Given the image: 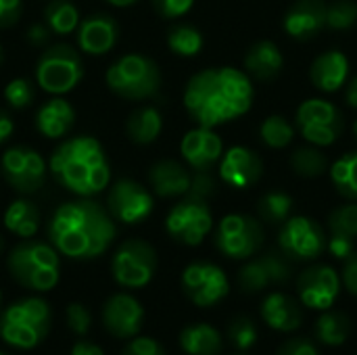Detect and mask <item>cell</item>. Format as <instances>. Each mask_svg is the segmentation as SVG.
<instances>
[{"label":"cell","instance_id":"6da1fadb","mask_svg":"<svg viewBox=\"0 0 357 355\" xmlns=\"http://www.w3.org/2000/svg\"><path fill=\"white\" fill-rule=\"evenodd\" d=\"M50 245L69 259H94L115 239L111 213L94 199L63 203L48 222Z\"/></svg>","mask_w":357,"mask_h":355},{"label":"cell","instance_id":"7a4b0ae2","mask_svg":"<svg viewBox=\"0 0 357 355\" xmlns=\"http://www.w3.org/2000/svg\"><path fill=\"white\" fill-rule=\"evenodd\" d=\"M50 172L65 188L79 197L100 192L111 180L105 151L100 142L90 136L63 142L50 157Z\"/></svg>","mask_w":357,"mask_h":355},{"label":"cell","instance_id":"3957f363","mask_svg":"<svg viewBox=\"0 0 357 355\" xmlns=\"http://www.w3.org/2000/svg\"><path fill=\"white\" fill-rule=\"evenodd\" d=\"M8 272L17 285L27 291L46 293L56 287L61 278L59 251L40 241L19 243L6 259Z\"/></svg>","mask_w":357,"mask_h":355},{"label":"cell","instance_id":"277c9868","mask_svg":"<svg viewBox=\"0 0 357 355\" xmlns=\"http://www.w3.org/2000/svg\"><path fill=\"white\" fill-rule=\"evenodd\" d=\"M50 326V305L40 297L15 301L0 314V339L17 349L38 347L48 337Z\"/></svg>","mask_w":357,"mask_h":355},{"label":"cell","instance_id":"5b68a950","mask_svg":"<svg viewBox=\"0 0 357 355\" xmlns=\"http://www.w3.org/2000/svg\"><path fill=\"white\" fill-rule=\"evenodd\" d=\"M184 107L203 128H215L241 115L226 94L218 69H205L190 77L184 92Z\"/></svg>","mask_w":357,"mask_h":355},{"label":"cell","instance_id":"8992f818","mask_svg":"<svg viewBox=\"0 0 357 355\" xmlns=\"http://www.w3.org/2000/svg\"><path fill=\"white\" fill-rule=\"evenodd\" d=\"M107 86L123 98L142 100L157 94L161 86V71L149 56L126 54L109 67Z\"/></svg>","mask_w":357,"mask_h":355},{"label":"cell","instance_id":"52a82bcc","mask_svg":"<svg viewBox=\"0 0 357 355\" xmlns=\"http://www.w3.org/2000/svg\"><path fill=\"white\" fill-rule=\"evenodd\" d=\"M84 77V63L79 52L69 44L50 46L38 61V86L50 94H65L73 90Z\"/></svg>","mask_w":357,"mask_h":355},{"label":"cell","instance_id":"ba28073f","mask_svg":"<svg viewBox=\"0 0 357 355\" xmlns=\"http://www.w3.org/2000/svg\"><path fill=\"white\" fill-rule=\"evenodd\" d=\"M213 218L207 199L197 195H184V199L169 211L165 220V230L169 236L182 245L197 247L211 232Z\"/></svg>","mask_w":357,"mask_h":355},{"label":"cell","instance_id":"9c48e42d","mask_svg":"<svg viewBox=\"0 0 357 355\" xmlns=\"http://www.w3.org/2000/svg\"><path fill=\"white\" fill-rule=\"evenodd\" d=\"M111 272L117 285L126 289H142L157 272V253L140 239L126 241L117 247L111 259Z\"/></svg>","mask_w":357,"mask_h":355},{"label":"cell","instance_id":"30bf717a","mask_svg":"<svg viewBox=\"0 0 357 355\" xmlns=\"http://www.w3.org/2000/svg\"><path fill=\"white\" fill-rule=\"evenodd\" d=\"M264 245V226L253 216L230 213L215 230V247L230 259H249Z\"/></svg>","mask_w":357,"mask_h":355},{"label":"cell","instance_id":"8fae6325","mask_svg":"<svg viewBox=\"0 0 357 355\" xmlns=\"http://www.w3.org/2000/svg\"><path fill=\"white\" fill-rule=\"evenodd\" d=\"M345 119L339 107L322 98H310L297 109V128L301 136L316 146L333 144L343 132Z\"/></svg>","mask_w":357,"mask_h":355},{"label":"cell","instance_id":"7c38bea8","mask_svg":"<svg viewBox=\"0 0 357 355\" xmlns=\"http://www.w3.org/2000/svg\"><path fill=\"white\" fill-rule=\"evenodd\" d=\"M280 253L291 262H310L324 253L326 232L324 228L305 216L289 218L278 234Z\"/></svg>","mask_w":357,"mask_h":355},{"label":"cell","instance_id":"4fadbf2b","mask_svg":"<svg viewBox=\"0 0 357 355\" xmlns=\"http://www.w3.org/2000/svg\"><path fill=\"white\" fill-rule=\"evenodd\" d=\"M182 289L195 305L211 308L230 293V282L220 266L209 262H195L182 272Z\"/></svg>","mask_w":357,"mask_h":355},{"label":"cell","instance_id":"5bb4252c","mask_svg":"<svg viewBox=\"0 0 357 355\" xmlns=\"http://www.w3.org/2000/svg\"><path fill=\"white\" fill-rule=\"evenodd\" d=\"M297 293L305 308L318 312L331 310L341 293V276L326 264L310 266L297 278Z\"/></svg>","mask_w":357,"mask_h":355},{"label":"cell","instance_id":"9a60e30c","mask_svg":"<svg viewBox=\"0 0 357 355\" xmlns=\"http://www.w3.org/2000/svg\"><path fill=\"white\" fill-rule=\"evenodd\" d=\"M0 165H2V174L6 182L23 195H31L44 184L46 163L40 157V153H36L33 149H27V146L8 149L2 155Z\"/></svg>","mask_w":357,"mask_h":355},{"label":"cell","instance_id":"2e32d148","mask_svg":"<svg viewBox=\"0 0 357 355\" xmlns=\"http://www.w3.org/2000/svg\"><path fill=\"white\" fill-rule=\"evenodd\" d=\"M107 207L111 218L123 224H140L151 216L155 203L151 192L140 182L123 178L111 186L107 197Z\"/></svg>","mask_w":357,"mask_h":355},{"label":"cell","instance_id":"e0dca14e","mask_svg":"<svg viewBox=\"0 0 357 355\" xmlns=\"http://www.w3.org/2000/svg\"><path fill=\"white\" fill-rule=\"evenodd\" d=\"M291 274H293L291 259L284 257L282 253L270 251L261 257L247 262L238 270V287L245 293H259L272 285L289 282Z\"/></svg>","mask_w":357,"mask_h":355},{"label":"cell","instance_id":"ac0fdd59","mask_svg":"<svg viewBox=\"0 0 357 355\" xmlns=\"http://www.w3.org/2000/svg\"><path fill=\"white\" fill-rule=\"evenodd\" d=\"M144 308L128 293L111 295L102 305V326L115 339H132L142 331Z\"/></svg>","mask_w":357,"mask_h":355},{"label":"cell","instance_id":"d6986e66","mask_svg":"<svg viewBox=\"0 0 357 355\" xmlns=\"http://www.w3.org/2000/svg\"><path fill=\"white\" fill-rule=\"evenodd\" d=\"M264 174L261 157L247 146H232L220 159V176L232 188H251Z\"/></svg>","mask_w":357,"mask_h":355},{"label":"cell","instance_id":"ffe728a7","mask_svg":"<svg viewBox=\"0 0 357 355\" xmlns=\"http://www.w3.org/2000/svg\"><path fill=\"white\" fill-rule=\"evenodd\" d=\"M182 157L195 172H211L213 165L222 159L224 146L220 136L213 132V128L199 126L197 130H190L182 144H180Z\"/></svg>","mask_w":357,"mask_h":355},{"label":"cell","instance_id":"44dd1931","mask_svg":"<svg viewBox=\"0 0 357 355\" xmlns=\"http://www.w3.org/2000/svg\"><path fill=\"white\" fill-rule=\"evenodd\" d=\"M326 27L324 0H297L284 15V31L301 42L316 38Z\"/></svg>","mask_w":357,"mask_h":355},{"label":"cell","instance_id":"7402d4cb","mask_svg":"<svg viewBox=\"0 0 357 355\" xmlns=\"http://www.w3.org/2000/svg\"><path fill=\"white\" fill-rule=\"evenodd\" d=\"M119 38L117 21L111 15L98 13L84 19L77 25V46L88 54H105L109 52Z\"/></svg>","mask_w":357,"mask_h":355},{"label":"cell","instance_id":"603a6c76","mask_svg":"<svg viewBox=\"0 0 357 355\" xmlns=\"http://www.w3.org/2000/svg\"><path fill=\"white\" fill-rule=\"evenodd\" d=\"M264 322L278 333H293L303 322L301 305L295 297L287 293H270L261 303Z\"/></svg>","mask_w":357,"mask_h":355},{"label":"cell","instance_id":"cb8c5ba5","mask_svg":"<svg viewBox=\"0 0 357 355\" xmlns=\"http://www.w3.org/2000/svg\"><path fill=\"white\" fill-rule=\"evenodd\" d=\"M149 182L153 190L167 199V197H184L190 190L192 184V174L178 161L174 159H163L157 161L149 169Z\"/></svg>","mask_w":357,"mask_h":355},{"label":"cell","instance_id":"d4e9b609","mask_svg":"<svg viewBox=\"0 0 357 355\" xmlns=\"http://www.w3.org/2000/svg\"><path fill=\"white\" fill-rule=\"evenodd\" d=\"M349 75V61L341 50H328L314 59L310 67V80L320 92H337L345 86Z\"/></svg>","mask_w":357,"mask_h":355},{"label":"cell","instance_id":"484cf974","mask_svg":"<svg viewBox=\"0 0 357 355\" xmlns=\"http://www.w3.org/2000/svg\"><path fill=\"white\" fill-rule=\"evenodd\" d=\"M284 59L280 48L272 40H259L255 42L247 54H245V69L247 75L259 82H272L282 73Z\"/></svg>","mask_w":357,"mask_h":355},{"label":"cell","instance_id":"4316f807","mask_svg":"<svg viewBox=\"0 0 357 355\" xmlns=\"http://www.w3.org/2000/svg\"><path fill=\"white\" fill-rule=\"evenodd\" d=\"M73 121H75V111L63 98H50L48 103H44L36 117V126H38L40 134L46 138L65 136L67 130L73 126Z\"/></svg>","mask_w":357,"mask_h":355},{"label":"cell","instance_id":"83f0119b","mask_svg":"<svg viewBox=\"0 0 357 355\" xmlns=\"http://www.w3.org/2000/svg\"><path fill=\"white\" fill-rule=\"evenodd\" d=\"M180 347L186 355H220L224 349V341L215 326L197 322L182 328Z\"/></svg>","mask_w":357,"mask_h":355},{"label":"cell","instance_id":"f1b7e54d","mask_svg":"<svg viewBox=\"0 0 357 355\" xmlns=\"http://www.w3.org/2000/svg\"><path fill=\"white\" fill-rule=\"evenodd\" d=\"M161 128H163V119L155 107H140V109L132 111V115L126 121V132H128L130 140H134L138 144L155 142L161 134Z\"/></svg>","mask_w":357,"mask_h":355},{"label":"cell","instance_id":"f546056e","mask_svg":"<svg viewBox=\"0 0 357 355\" xmlns=\"http://www.w3.org/2000/svg\"><path fill=\"white\" fill-rule=\"evenodd\" d=\"M4 226L13 234H17L21 239H29L36 234V230L40 226V211L31 201L17 199L8 205V209L4 213Z\"/></svg>","mask_w":357,"mask_h":355},{"label":"cell","instance_id":"4dcf8cb0","mask_svg":"<svg viewBox=\"0 0 357 355\" xmlns=\"http://www.w3.org/2000/svg\"><path fill=\"white\" fill-rule=\"evenodd\" d=\"M351 335V320L343 312L324 310V314L316 322V337L322 345L339 347L343 345Z\"/></svg>","mask_w":357,"mask_h":355},{"label":"cell","instance_id":"1f68e13d","mask_svg":"<svg viewBox=\"0 0 357 355\" xmlns=\"http://www.w3.org/2000/svg\"><path fill=\"white\" fill-rule=\"evenodd\" d=\"M293 207H295L293 197L280 190L266 192L257 201V213L266 224H284L291 218Z\"/></svg>","mask_w":357,"mask_h":355},{"label":"cell","instance_id":"d6a6232c","mask_svg":"<svg viewBox=\"0 0 357 355\" xmlns=\"http://www.w3.org/2000/svg\"><path fill=\"white\" fill-rule=\"evenodd\" d=\"M331 178L341 197L357 201V151H351L335 161L331 167Z\"/></svg>","mask_w":357,"mask_h":355},{"label":"cell","instance_id":"836d02e7","mask_svg":"<svg viewBox=\"0 0 357 355\" xmlns=\"http://www.w3.org/2000/svg\"><path fill=\"white\" fill-rule=\"evenodd\" d=\"M291 167L295 174L303 178H318L328 169V157L320 151V146H299L291 155Z\"/></svg>","mask_w":357,"mask_h":355},{"label":"cell","instance_id":"e575fe53","mask_svg":"<svg viewBox=\"0 0 357 355\" xmlns=\"http://www.w3.org/2000/svg\"><path fill=\"white\" fill-rule=\"evenodd\" d=\"M44 19H46L48 29L59 36L71 33L79 25V13L67 0H52L44 10Z\"/></svg>","mask_w":357,"mask_h":355},{"label":"cell","instance_id":"d590c367","mask_svg":"<svg viewBox=\"0 0 357 355\" xmlns=\"http://www.w3.org/2000/svg\"><path fill=\"white\" fill-rule=\"evenodd\" d=\"M259 136L270 149H287L295 138V128L287 117L270 115L268 119H264L259 128Z\"/></svg>","mask_w":357,"mask_h":355},{"label":"cell","instance_id":"8d00e7d4","mask_svg":"<svg viewBox=\"0 0 357 355\" xmlns=\"http://www.w3.org/2000/svg\"><path fill=\"white\" fill-rule=\"evenodd\" d=\"M167 44L180 56H195L203 48V36L192 25H174L167 33Z\"/></svg>","mask_w":357,"mask_h":355},{"label":"cell","instance_id":"74e56055","mask_svg":"<svg viewBox=\"0 0 357 355\" xmlns=\"http://www.w3.org/2000/svg\"><path fill=\"white\" fill-rule=\"evenodd\" d=\"M357 23L356 0H333L326 4V27L331 29H349Z\"/></svg>","mask_w":357,"mask_h":355},{"label":"cell","instance_id":"f35d334b","mask_svg":"<svg viewBox=\"0 0 357 355\" xmlns=\"http://www.w3.org/2000/svg\"><path fill=\"white\" fill-rule=\"evenodd\" d=\"M328 230L337 236L357 239V203H347L337 207L328 216Z\"/></svg>","mask_w":357,"mask_h":355},{"label":"cell","instance_id":"ab89813d","mask_svg":"<svg viewBox=\"0 0 357 355\" xmlns=\"http://www.w3.org/2000/svg\"><path fill=\"white\" fill-rule=\"evenodd\" d=\"M228 339H230V343H232L236 349L249 352V349L257 343V339H259L255 322H253L251 318H247V316H236V318L228 324Z\"/></svg>","mask_w":357,"mask_h":355},{"label":"cell","instance_id":"60d3db41","mask_svg":"<svg viewBox=\"0 0 357 355\" xmlns=\"http://www.w3.org/2000/svg\"><path fill=\"white\" fill-rule=\"evenodd\" d=\"M4 98L10 107L15 109H25L33 103L36 98V90H33V84L27 80V77H17V80H10L4 88Z\"/></svg>","mask_w":357,"mask_h":355},{"label":"cell","instance_id":"b9f144b4","mask_svg":"<svg viewBox=\"0 0 357 355\" xmlns=\"http://www.w3.org/2000/svg\"><path fill=\"white\" fill-rule=\"evenodd\" d=\"M65 320H67V326L71 328V333H75V335H79V337L88 335V331H90V326H92V316H90L88 308L82 305V303H71V305H67V310H65Z\"/></svg>","mask_w":357,"mask_h":355},{"label":"cell","instance_id":"7bdbcfd3","mask_svg":"<svg viewBox=\"0 0 357 355\" xmlns=\"http://www.w3.org/2000/svg\"><path fill=\"white\" fill-rule=\"evenodd\" d=\"M121 355H167L165 347L151 337H132L121 349Z\"/></svg>","mask_w":357,"mask_h":355},{"label":"cell","instance_id":"ee69618b","mask_svg":"<svg viewBox=\"0 0 357 355\" xmlns=\"http://www.w3.org/2000/svg\"><path fill=\"white\" fill-rule=\"evenodd\" d=\"M151 2H153V8H155L161 17H165V19L182 17V15H186V13L192 8V4H195V0H151Z\"/></svg>","mask_w":357,"mask_h":355},{"label":"cell","instance_id":"f6af8a7d","mask_svg":"<svg viewBox=\"0 0 357 355\" xmlns=\"http://www.w3.org/2000/svg\"><path fill=\"white\" fill-rule=\"evenodd\" d=\"M276 355H320L316 345L307 339H291L280 345Z\"/></svg>","mask_w":357,"mask_h":355},{"label":"cell","instance_id":"bcb514c9","mask_svg":"<svg viewBox=\"0 0 357 355\" xmlns=\"http://www.w3.org/2000/svg\"><path fill=\"white\" fill-rule=\"evenodd\" d=\"M326 247H328V251L337 257V259H347L354 251H356V247H354V239H347V236H337V234H331V239L326 241Z\"/></svg>","mask_w":357,"mask_h":355},{"label":"cell","instance_id":"7dc6e473","mask_svg":"<svg viewBox=\"0 0 357 355\" xmlns=\"http://www.w3.org/2000/svg\"><path fill=\"white\" fill-rule=\"evenodd\" d=\"M21 17V0H0V27H10Z\"/></svg>","mask_w":357,"mask_h":355},{"label":"cell","instance_id":"c3c4849f","mask_svg":"<svg viewBox=\"0 0 357 355\" xmlns=\"http://www.w3.org/2000/svg\"><path fill=\"white\" fill-rule=\"evenodd\" d=\"M343 285H345V289L354 297H357V251H354L345 259V266H343Z\"/></svg>","mask_w":357,"mask_h":355},{"label":"cell","instance_id":"681fc988","mask_svg":"<svg viewBox=\"0 0 357 355\" xmlns=\"http://www.w3.org/2000/svg\"><path fill=\"white\" fill-rule=\"evenodd\" d=\"M27 40H29V44H33V46H44V44H48V40H50V29H48L46 25H42V23H33V25L27 29Z\"/></svg>","mask_w":357,"mask_h":355},{"label":"cell","instance_id":"f907efd6","mask_svg":"<svg viewBox=\"0 0 357 355\" xmlns=\"http://www.w3.org/2000/svg\"><path fill=\"white\" fill-rule=\"evenodd\" d=\"M13 130H15V123H13L10 115L6 111H0V144L10 138Z\"/></svg>","mask_w":357,"mask_h":355},{"label":"cell","instance_id":"816d5d0a","mask_svg":"<svg viewBox=\"0 0 357 355\" xmlns=\"http://www.w3.org/2000/svg\"><path fill=\"white\" fill-rule=\"evenodd\" d=\"M71 355H105V354H102V349H100L98 345H94V343H90V341H79V343H75V345H73Z\"/></svg>","mask_w":357,"mask_h":355},{"label":"cell","instance_id":"f5cc1de1","mask_svg":"<svg viewBox=\"0 0 357 355\" xmlns=\"http://www.w3.org/2000/svg\"><path fill=\"white\" fill-rule=\"evenodd\" d=\"M345 100H347L349 107L357 109V75L349 82V86H347V90H345Z\"/></svg>","mask_w":357,"mask_h":355},{"label":"cell","instance_id":"db71d44e","mask_svg":"<svg viewBox=\"0 0 357 355\" xmlns=\"http://www.w3.org/2000/svg\"><path fill=\"white\" fill-rule=\"evenodd\" d=\"M107 2H111V4H115V6H130V4H134L136 0H107Z\"/></svg>","mask_w":357,"mask_h":355},{"label":"cell","instance_id":"11a10c76","mask_svg":"<svg viewBox=\"0 0 357 355\" xmlns=\"http://www.w3.org/2000/svg\"><path fill=\"white\" fill-rule=\"evenodd\" d=\"M2 61H4V50H2V46H0V65H2Z\"/></svg>","mask_w":357,"mask_h":355},{"label":"cell","instance_id":"9f6ffc18","mask_svg":"<svg viewBox=\"0 0 357 355\" xmlns=\"http://www.w3.org/2000/svg\"><path fill=\"white\" fill-rule=\"evenodd\" d=\"M354 134H356V138H357V119H356V123H354Z\"/></svg>","mask_w":357,"mask_h":355},{"label":"cell","instance_id":"6f0895ef","mask_svg":"<svg viewBox=\"0 0 357 355\" xmlns=\"http://www.w3.org/2000/svg\"><path fill=\"white\" fill-rule=\"evenodd\" d=\"M0 308H2V291H0Z\"/></svg>","mask_w":357,"mask_h":355},{"label":"cell","instance_id":"680465c9","mask_svg":"<svg viewBox=\"0 0 357 355\" xmlns=\"http://www.w3.org/2000/svg\"><path fill=\"white\" fill-rule=\"evenodd\" d=\"M2 245H4V243H2V236H0V251H2Z\"/></svg>","mask_w":357,"mask_h":355},{"label":"cell","instance_id":"91938a15","mask_svg":"<svg viewBox=\"0 0 357 355\" xmlns=\"http://www.w3.org/2000/svg\"><path fill=\"white\" fill-rule=\"evenodd\" d=\"M0 355H8V354H4V352H0Z\"/></svg>","mask_w":357,"mask_h":355}]
</instances>
